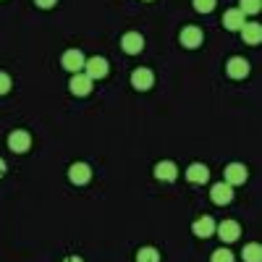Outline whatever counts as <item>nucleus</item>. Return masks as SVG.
I'll return each mask as SVG.
<instances>
[{"instance_id": "f257e3e1", "label": "nucleus", "mask_w": 262, "mask_h": 262, "mask_svg": "<svg viewBox=\"0 0 262 262\" xmlns=\"http://www.w3.org/2000/svg\"><path fill=\"white\" fill-rule=\"evenodd\" d=\"M84 74L92 81L105 79L107 74H111V63H107V58H102V55H92V58L84 60Z\"/></svg>"}, {"instance_id": "f03ea898", "label": "nucleus", "mask_w": 262, "mask_h": 262, "mask_svg": "<svg viewBox=\"0 0 262 262\" xmlns=\"http://www.w3.org/2000/svg\"><path fill=\"white\" fill-rule=\"evenodd\" d=\"M32 147V134L24 128H13L8 134V149L16 152V155H24V152H29Z\"/></svg>"}, {"instance_id": "7ed1b4c3", "label": "nucleus", "mask_w": 262, "mask_h": 262, "mask_svg": "<svg viewBox=\"0 0 262 262\" xmlns=\"http://www.w3.org/2000/svg\"><path fill=\"white\" fill-rule=\"evenodd\" d=\"M179 42H181V45H184L186 50H196V48H202V42H205V32H202L200 27L189 24V27H184V29H181Z\"/></svg>"}, {"instance_id": "20e7f679", "label": "nucleus", "mask_w": 262, "mask_h": 262, "mask_svg": "<svg viewBox=\"0 0 262 262\" xmlns=\"http://www.w3.org/2000/svg\"><path fill=\"white\" fill-rule=\"evenodd\" d=\"M247 179H249V170L244 163H228L223 170V181L231 186H242V184H247Z\"/></svg>"}, {"instance_id": "39448f33", "label": "nucleus", "mask_w": 262, "mask_h": 262, "mask_svg": "<svg viewBox=\"0 0 262 262\" xmlns=\"http://www.w3.org/2000/svg\"><path fill=\"white\" fill-rule=\"evenodd\" d=\"M84 53L79 50V48H71V50H66L63 55H60V66L69 74H79V71H84Z\"/></svg>"}, {"instance_id": "423d86ee", "label": "nucleus", "mask_w": 262, "mask_h": 262, "mask_svg": "<svg viewBox=\"0 0 262 262\" xmlns=\"http://www.w3.org/2000/svg\"><path fill=\"white\" fill-rule=\"evenodd\" d=\"M215 236L221 238L223 244H233V242H238V236H242V226L236 221H223V223L215 226Z\"/></svg>"}, {"instance_id": "0eeeda50", "label": "nucleus", "mask_w": 262, "mask_h": 262, "mask_svg": "<svg viewBox=\"0 0 262 262\" xmlns=\"http://www.w3.org/2000/svg\"><path fill=\"white\" fill-rule=\"evenodd\" d=\"M210 200H212L215 205H221V207L231 205V202H233V186L226 184V181L212 184V186H210Z\"/></svg>"}, {"instance_id": "6e6552de", "label": "nucleus", "mask_w": 262, "mask_h": 262, "mask_svg": "<svg viewBox=\"0 0 262 262\" xmlns=\"http://www.w3.org/2000/svg\"><path fill=\"white\" fill-rule=\"evenodd\" d=\"M92 79L86 76L84 71H79V74H71V81H69V90H71V95H76V97H86V95H92Z\"/></svg>"}, {"instance_id": "1a4fd4ad", "label": "nucleus", "mask_w": 262, "mask_h": 262, "mask_svg": "<svg viewBox=\"0 0 262 262\" xmlns=\"http://www.w3.org/2000/svg\"><path fill=\"white\" fill-rule=\"evenodd\" d=\"M152 176H155L158 181H165V184H173L179 179V165L173 160H160L155 168H152Z\"/></svg>"}, {"instance_id": "9d476101", "label": "nucleus", "mask_w": 262, "mask_h": 262, "mask_svg": "<svg viewBox=\"0 0 262 262\" xmlns=\"http://www.w3.org/2000/svg\"><path fill=\"white\" fill-rule=\"evenodd\" d=\"M249 71H252V66H249V60L242 58V55H233V58H228V63H226V74H228L231 79H247Z\"/></svg>"}, {"instance_id": "9b49d317", "label": "nucleus", "mask_w": 262, "mask_h": 262, "mask_svg": "<svg viewBox=\"0 0 262 262\" xmlns=\"http://www.w3.org/2000/svg\"><path fill=\"white\" fill-rule=\"evenodd\" d=\"M152 84H155V74L149 69H134L131 71V86H134L137 92H149Z\"/></svg>"}, {"instance_id": "f8f14e48", "label": "nucleus", "mask_w": 262, "mask_h": 262, "mask_svg": "<svg viewBox=\"0 0 262 262\" xmlns=\"http://www.w3.org/2000/svg\"><path fill=\"white\" fill-rule=\"evenodd\" d=\"M69 181H71L74 186L90 184V181H92V168L86 165V163H71V165H69Z\"/></svg>"}, {"instance_id": "ddd939ff", "label": "nucleus", "mask_w": 262, "mask_h": 262, "mask_svg": "<svg viewBox=\"0 0 262 262\" xmlns=\"http://www.w3.org/2000/svg\"><path fill=\"white\" fill-rule=\"evenodd\" d=\"M186 181L189 184H196V186H202V184H207L210 181V168L205 165V163H191L189 168H186Z\"/></svg>"}, {"instance_id": "4468645a", "label": "nucleus", "mask_w": 262, "mask_h": 262, "mask_svg": "<svg viewBox=\"0 0 262 262\" xmlns=\"http://www.w3.org/2000/svg\"><path fill=\"white\" fill-rule=\"evenodd\" d=\"M215 221L210 215H200L196 221L191 223V233L196 236V238H210V236H215Z\"/></svg>"}, {"instance_id": "2eb2a0df", "label": "nucleus", "mask_w": 262, "mask_h": 262, "mask_svg": "<svg viewBox=\"0 0 262 262\" xmlns=\"http://www.w3.org/2000/svg\"><path fill=\"white\" fill-rule=\"evenodd\" d=\"M121 48H123V53H128V55H139V53L144 50V37H142L139 32H126V34L121 37Z\"/></svg>"}, {"instance_id": "dca6fc26", "label": "nucleus", "mask_w": 262, "mask_h": 262, "mask_svg": "<svg viewBox=\"0 0 262 262\" xmlns=\"http://www.w3.org/2000/svg\"><path fill=\"white\" fill-rule=\"evenodd\" d=\"M238 34H242V39L247 42V45H259L262 42V24H257V21H247V24L238 29Z\"/></svg>"}, {"instance_id": "f3484780", "label": "nucleus", "mask_w": 262, "mask_h": 262, "mask_svg": "<svg viewBox=\"0 0 262 262\" xmlns=\"http://www.w3.org/2000/svg\"><path fill=\"white\" fill-rule=\"evenodd\" d=\"M247 24V16L238 11V8H228L226 13H223V27L228 29V32H238Z\"/></svg>"}, {"instance_id": "a211bd4d", "label": "nucleus", "mask_w": 262, "mask_h": 262, "mask_svg": "<svg viewBox=\"0 0 262 262\" xmlns=\"http://www.w3.org/2000/svg\"><path fill=\"white\" fill-rule=\"evenodd\" d=\"M242 259H244V262H262V247H259L257 242L244 244V249H242Z\"/></svg>"}, {"instance_id": "6ab92c4d", "label": "nucleus", "mask_w": 262, "mask_h": 262, "mask_svg": "<svg viewBox=\"0 0 262 262\" xmlns=\"http://www.w3.org/2000/svg\"><path fill=\"white\" fill-rule=\"evenodd\" d=\"M137 262H163V257L155 247H142L137 252Z\"/></svg>"}, {"instance_id": "aec40b11", "label": "nucleus", "mask_w": 262, "mask_h": 262, "mask_svg": "<svg viewBox=\"0 0 262 262\" xmlns=\"http://www.w3.org/2000/svg\"><path fill=\"white\" fill-rule=\"evenodd\" d=\"M236 8L242 11L244 16H254V13L262 11V0H238V6H236Z\"/></svg>"}, {"instance_id": "412c9836", "label": "nucleus", "mask_w": 262, "mask_h": 262, "mask_svg": "<svg viewBox=\"0 0 262 262\" xmlns=\"http://www.w3.org/2000/svg\"><path fill=\"white\" fill-rule=\"evenodd\" d=\"M210 262H236V257H233V252L228 247H221V249H215L210 254Z\"/></svg>"}, {"instance_id": "4be33fe9", "label": "nucleus", "mask_w": 262, "mask_h": 262, "mask_svg": "<svg viewBox=\"0 0 262 262\" xmlns=\"http://www.w3.org/2000/svg\"><path fill=\"white\" fill-rule=\"evenodd\" d=\"M191 6H194V11H200V13H212L215 6H217V0H191Z\"/></svg>"}, {"instance_id": "5701e85b", "label": "nucleus", "mask_w": 262, "mask_h": 262, "mask_svg": "<svg viewBox=\"0 0 262 262\" xmlns=\"http://www.w3.org/2000/svg\"><path fill=\"white\" fill-rule=\"evenodd\" d=\"M11 86H13V79H11V74L0 71V97H3V95H8V92H11Z\"/></svg>"}, {"instance_id": "b1692460", "label": "nucleus", "mask_w": 262, "mask_h": 262, "mask_svg": "<svg viewBox=\"0 0 262 262\" xmlns=\"http://www.w3.org/2000/svg\"><path fill=\"white\" fill-rule=\"evenodd\" d=\"M34 6H37V8H42V11H50V8H55V6H58V0H34Z\"/></svg>"}, {"instance_id": "393cba45", "label": "nucleus", "mask_w": 262, "mask_h": 262, "mask_svg": "<svg viewBox=\"0 0 262 262\" xmlns=\"http://www.w3.org/2000/svg\"><path fill=\"white\" fill-rule=\"evenodd\" d=\"M6 173H8V163H6L3 158H0V179H3V176H6Z\"/></svg>"}, {"instance_id": "a878e982", "label": "nucleus", "mask_w": 262, "mask_h": 262, "mask_svg": "<svg viewBox=\"0 0 262 262\" xmlns=\"http://www.w3.org/2000/svg\"><path fill=\"white\" fill-rule=\"evenodd\" d=\"M63 262H84V259H81V257H76V254H71V257H66Z\"/></svg>"}]
</instances>
